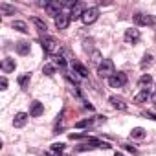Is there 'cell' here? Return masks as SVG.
<instances>
[{
  "mask_svg": "<svg viewBox=\"0 0 156 156\" xmlns=\"http://www.w3.org/2000/svg\"><path fill=\"white\" fill-rule=\"evenodd\" d=\"M130 138L143 140V138H145V130H143L141 127H136V129H132V130H130Z\"/></svg>",
  "mask_w": 156,
  "mask_h": 156,
  "instance_id": "obj_20",
  "label": "cell"
},
{
  "mask_svg": "<svg viewBox=\"0 0 156 156\" xmlns=\"http://www.w3.org/2000/svg\"><path fill=\"white\" fill-rule=\"evenodd\" d=\"M125 83H127V73H123V72L114 73V75L110 77V79H108V85H110L112 88H121Z\"/></svg>",
  "mask_w": 156,
  "mask_h": 156,
  "instance_id": "obj_6",
  "label": "cell"
},
{
  "mask_svg": "<svg viewBox=\"0 0 156 156\" xmlns=\"http://www.w3.org/2000/svg\"><path fill=\"white\" fill-rule=\"evenodd\" d=\"M42 72H44V75H53L55 73V66L53 64H44Z\"/></svg>",
  "mask_w": 156,
  "mask_h": 156,
  "instance_id": "obj_28",
  "label": "cell"
},
{
  "mask_svg": "<svg viewBox=\"0 0 156 156\" xmlns=\"http://www.w3.org/2000/svg\"><path fill=\"white\" fill-rule=\"evenodd\" d=\"M2 70H4L6 73L13 72V70H15V59H11V57H6V59L2 61Z\"/></svg>",
  "mask_w": 156,
  "mask_h": 156,
  "instance_id": "obj_15",
  "label": "cell"
},
{
  "mask_svg": "<svg viewBox=\"0 0 156 156\" xmlns=\"http://www.w3.org/2000/svg\"><path fill=\"white\" fill-rule=\"evenodd\" d=\"M92 62H94L98 68H99V66H101V62H103V59H101V53H99L98 50H96V51H92Z\"/></svg>",
  "mask_w": 156,
  "mask_h": 156,
  "instance_id": "obj_24",
  "label": "cell"
},
{
  "mask_svg": "<svg viewBox=\"0 0 156 156\" xmlns=\"http://www.w3.org/2000/svg\"><path fill=\"white\" fill-rule=\"evenodd\" d=\"M92 149H110V145L101 141V140H98V138H88L87 143L77 147V152H85V151H92Z\"/></svg>",
  "mask_w": 156,
  "mask_h": 156,
  "instance_id": "obj_1",
  "label": "cell"
},
{
  "mask_svg": "<svg viewBox=\"0 0 156 156\" xmlns=\"http://www.w3.org/2000/svg\"><path fill=\"white\" fill-rule=\"evenodd\" d=\"M98 73H99V77H110L116 73V68H114V62L110 61V59H103V62H101V66L98 68Z\"/></svg>",
  "mask_w": 156,
  "mask_h": 156,
  "instance_id": "obj_3",
  "label": "cell"
},
{
  "mask_svg": "<svg viewBox=\"0 0 156 156\" xmlns=\"http://www.w3.org/2000/svg\"><path fill=\"white\" fill-rule=\"evenodd\" d=\"M83 13H85V9H83V6L81 4H77L72 11H70V19L72 20H75V19H81L83 17Z\"/></svg>",
  "mask_w": 156,
  "mask_h": 156,
  "instance_id": "obj_17",
  "label": "cell"
},
{
  "mask_svg": "<svg viewBox=\"0 0 156 156\" xmlns=\"http://www.w3.org/2000/svg\"><path fill=\"white\" fill-rule=\"evenodd\" d=\"M0 87H2V90L8 88V79H6V77H2V79H0Z\"/></svg>",
  "mask_w": 156,
  "mask_h": 156,
  "instance_id": "obj_32",
  "label": "cell"
},
{
  "mask_svg": "<svg viewBox=\"0 0 156 156\" xmlns=\"http://www.w3.org/2000/svg\"><path fill=\"white\" fill-rule=\"evenodd\" d=\"M151 61H152V55H151V53H147V55L143 57V61H141V68H145L147 64H151Z\"/></svg>",
  "mask_w": 156,
  "mask_h": 156,
  "instance_id": "obj_29",
  "label": "cell"
},
{
  "mask_svg": "<svg viewBox=\"0 0 156 156\" xmlns=\"http://www.w3.org/2000/svg\"><path fill=\"white\" fill-rule=\"evenodd\" d=\"M143 116L149 118V119H154V121H156V114H152V112H143Z\"/></svg>",
  "mask_w": 156,
  "mask_h": 156,
  "instance_id": "obj_33",
  "label": "cell"
},
{
  "mask_svg": "<svg viewBox=\"0 0 156 156\" xmlns=\"http://www.w3.org/2000/svg\"><path fill=\"white\" fill-rule=\"evenodd\" d=\"M15 48H17V53H19V55H28V53H30V42H26V41L17 42Z\"/></svg>",
  "mask_w": 156,
  "mask_h": 156,
  "instance_id": "obj_14",
  "label": "cell"
},
{
  "mask_svg": "<svg viewBox=\"0 0 156 156\" xmlns=\"http://www.w3.org/2000/svg\"><path fill=\"white\" fill-rule=\"evenodd\" d=\"M13 30L20 31V33H28V31H30L28 26H26V22H22V20H15V22H13Z\"/></svg>",
  "mask_w": 156,
  "mask_h": 156,
  "instance_id": "obj_19",
  "label": "cell"
},
{
  "mask_svg": "<svg viewBox=\"0 0 156 156\" xmlns=\"http://www.w3.org/2000/svg\"><path fill=\"white\" fill-rule=\"evenodd\" d=\"M92 123H94V119H81L75 123V129H85V127H90Z\"/></svg>",
  "mask_w": 156,
  "mask_h": 156,
  "instance_id": "obj_26",
  "label": "cell"
},
{
  "mask_svg": "<svg viewBox=\"0 0 156 156\" xmlns=\"http://www.w3.org/2000/svg\"><path fill=\"white\" fill-rule=\"evenodd\" d=\"M149 98H151V92H149L147 88H143L141 92H138V94L134 96V103H136V105H140V103H147Z\"/></svg>",
  "mask_w": 156,
  "mask_h": 156,
  "instance_id": "obj_12",
  "label": "cell"
},
{
  "mask_svg": "<svg viewBox=\"0 0 156 156\" xmlns=\"http://www.w3.org/2000/svg\"><path fill=\"white\" fill-rule=\"evenodd\" d=\"M108 101H110V105H112L114 108H119V110H125V108H127V103H125L121 98H116V96H112Z\"/></svg>",
  "mask_w": 156,
  "mask_h": 156,
  "instance_id": "obj_16",
  "label": "cell"
},
{
  "mask_svg": "<svg viewBox=\"0 0 156 156\" xmlns=\"http://www.w3.org/2000/svg\"><path fill=\"white\" fill-rule=\"evenodd\" d=\"M42 112H44L42 103H41V101H33L31 107H30V116H31V118H39V116H42Z\"/></svg>",
  "mask_w": 156,
  "mask_h": 156,
  "instance_id": "obj_10",
  "label": "cell"
},
{
  "mask_svg": "<svg viewBox=\"0 0 156 156\" xmlns=\"http://www.w3.org/2000/svg\"><path fill=\"white\" fill-rule=\"evenodd\" d=\"M41 44H42V48H44V51H48V53H57L59 50H61V44L53 39V37H48V35H44L42 39H41Z\"/></svg>",
  "mask_w": 156,
  "mask_h": 156,
  "instance_id": "obj_2",
  "label": "cell"
},
{
  "mask_svg": "<svg viewBox=\"0 0 156 156\" xmlns=\"http://www.w3.org/2000/svg\"><path fill=\"white\" fill-rule=\"evenodd\" d=\"M156 20L152 15H147V13H136L134 15V24L136 26H152Z\"/></svg>",
  "mask_w": 156,
  "mask_h": 156,
  "instance_id": "obj_5",
  "label": "cell"
},
{
  "mask_svg": "<svg viewBox=\"0 0 156 156\" xmlns=\"http://www.w3.org/2000/svg\"><path fill=\"white\" fill-rule=\"evenodd\" d=\"M53 61H55V64H57L59 68H62V70L66 68V59H64V57H61V55H57V57H55Z\"/></svg>",
  "mask_w": 156,
  "mask_h": 156,
  "instance_id": "obj_27",
  "label": "cell"
},
{
  "mask_svg": "<svg viewBox=\"0 0 156 156\" xmlns=\"http://www.w3.org/2000/svg\"><path fill=\"white\" fill-rule=\"evenodd\" d=\"M125 41H127L129 44H136V42L140 41V30H136V28L125 30Z\"/></svg>",
  "mask_w": 156,
  "mask_h": 156,
  "instance_id": "obj_8",
  "label": "cell"
},
{
  "mask_svg": "<svg viewBox=\"0 0 156 156\" xmlns=\"http://www.w3.org/2000/svg\"><path fill=\"white\" fill-rule=\"evenodd\" d=\"M70 20H72L70 15H62V13H61V15L55 19V28H57V30H66L68 24H70Z\"/></svg>",
  "mask_w": 156,
  "mask_h": 156,
  "instance_id": "obj_9",
  "label": "cell"
},
{
  "mask_svg": "<svg viewBox=\"0 0 156 156\" xmlns=\"http://www.w3.org/2000/svg\"><path fill=\"white\" fill-rule=\"evenodd\" d=\"M114 156H123V154H121V152H116V154H114Z\"/></svg>",
  "mask_w": 156,
  "mask_h": 156,
  "instance_id": "obj_34",
  "label": "cell"
},
{
  "mask_svg": "<svg viewBox=\"0 0 156 156\" xmlns=\"http://www.w3.org/2000/svg\"><path fill=\"white\" fill-rule=\"evenodd\" d=\"M151 83H152V77H151L149 73L141 75V77H140V81H138V85H140V87H149Z\"/></svg>",
  "mask_w": 156,
  "mask_h": 156,
  "instance_id": "obj_21",
  "label": "cell"
},
{
  "mask_svg": "<svg viewBox=\"0 0 156 156\" xmlns=\"http://www.w3.org/2000/svg\"><path fill=\"white\" fill-rule=\"evenodd\" d=\"M26 123H28V114H26V112H19V114H15V118H13V127L20 129V127H24Z\"/></svg>",
  "mask_w": 156,
  "mask_h": 156,
  "instance_id": "obj_11",
  "label": "cell"
},
{
  "mask_svg": "<svg viewBox=\"0 0 156 156\" xmlns=\"http://www.w3.org/2000/svg\"><path fill=\"white\" fill-rule=\"evenodd\" d=\"M72 68H73V72H77L81 77H87V75H88V68L83 66L79 61H72Z\"/></svg>",
  "mask_w": 156,
  "mask_h": 156,
  "instance_id": "obj_13",
  "label": "cell"
},
{
  "mask_svg": "<svg viewBox=\"0 0 156 156\" xmlns=\"http://www.w3.org/2000/svg\"><path fill=\"white\" fill-rule=\"evenodd\" d=\"M68 138L70 140H88V134L87 132H72V134H68Z\"/></svg>",
  "mask_w": 156,
  "mask_h": 156,
  "instance_id": "obj_25",
  "label": "cell"
},
{
  "mask_svg": "<svg viewBox=\"0 0 156 156\" xmlns=\"http://www.w3.org/2000/svg\"><path fill=\"white\" fill-rule=\"evenodd\" d=\"M121 147H123L125 151H129V152H132V154H136V152H138V151H136V149H134L132 145H121Z\"/></svg>",
  "mask_w": 156,
  "mask_h": 156,
  "instance_id": "obj_31",
  "label": "cell"
},
{
  "mask_svg": "<svg viewBox=\"0 0 156 156\" xmlns=\"http://www.w3.org/2000/svg\"><path fill=\"white\" fill-rule=\"evenodd\" d=\"M62 149H64V145H62V143H53V145H51V151H53V152H59V154H61V152H62Z\"/></svg>",
  "mask_w": 156,
  "mask_h": 156,
  "instance_id": "obj_30",
  "label": "cell"
},
{
  "mask_svg": "<svg viewBox=\"0 0 156 156\" xmlns=\"http://www.w3.org/2000/svg\"><path fill=\"white\" fill-rule=\"evenodd\" d=\"M44 9H46V13H48V15H51V17H55V19H57V17L62 13V4H61V2H46Z\"/></svg>",
  "mask_w": 156,
  "mask_h": 156,
  "instance_id": "obj_7",
  "label": "cell"
},
{
  "mask_svg": "<svg viewBox=\"0 0 156 156\" xmlns=\"http://www.w3.org/2000/svg\"><path fill=\"white\" fill-rule=\"evenodd\" d=\"M31 22H33V24H35V26L39 28V31H42V33H46V30H48V28H46V24H44V22H42L41 19H37V17H33V19H31Z\"/></svg>",
  "mask_w": 156,
  "mask_h": 156,
  "instance_id": "obj_23",
  "label": "cell"
},
{
  "mask_svg": "<svg viewBox=\"0 0 156 156\" xmlns=\"http://www.w3.org/2000/svg\"><path fill=\"white\" fill-rule=\"evenodd\" d=\"M98 19H99V9H98V8H88V9H85V13H83V17H81V20H83L85 24H94Z\"/></svg>",
  "mask_w": 156,
  "mask_h": 156,
  "instance_id": "obj_4",
  "label": "cell"
},
{
  "mask_svg": "<svg viewBox=\"0 0 156 156\" xmlns=\"http://www.w3.org/2000/svg\"><path fill=\"white\" fill-rule=\"evenodd\" d=\"M19 85H20V88H28V85H30V73H24V75L19 77Z\"/></svg>",
  "mask_w": 156,
  "mask_h": 156,
  "instance_id": "obj_22",
  "label": "cell"
},
{
  "mask_svg": "<svg viewBox=\"0 0 156 156\" xmlns=\"http://www.w3.org/2000/svg\"><path fill=\"white\" fill-rule=\"evenodd\" d=\"M0 13H4V15H15L17 9H15L13 6L6 4V2H0Z\"/></svg>",
  "mask_w": 156,
  "mask_h": 156,
  "instance_id": "obj_18",
  "label": "cell"
}]
</instances>
